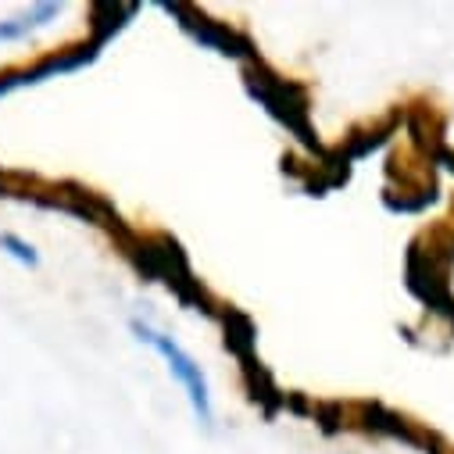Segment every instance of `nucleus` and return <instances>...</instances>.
I'll list each match as a JSON object with an SVG mask.
<instances>
[{
  "label": "nucleus",
  "instance_id": "1",
  "mask_svg": "<svg viewBox=\"0 0 454 454\" xmlns=\"http://www.w3.org/2000/svg\"><path fill=\"white\" fill-rule=\"evenodd\" d=\"M129 329L137 333L140 344H151V348L168 362V372L183 383V390H186V397H190V404H193V415H197L204 426H211V394H207V380H204L200 365H197V362H193V358L176 344L172 336H165V333L151 329L147 322L133 318V322H129Z\"/></svg>",
  "mask_w": 454,
  "mask_h": 454
},
{
  "label": "nucleus",
  "instance_id": "2",
  "mask_svg": "<svg viewBox=\"0 0 454 454\" xmlns=\"http://www.w3.org/2000/svg\"><path fill=\"white\" fill-rule=\"evenodd\" d=\"M54 15H58V4H40L36 12H29V15H22V19L0 22V40H19V36H26L33 26H43V22L54 19Z\"/></svg>",
  "mask_w": 454,
  "mask_h": 454
},
{
  "label": "nucleus",
  "instance_id": "3",
  "mask_svg": "<svg viewBox=\"0 0 454 454\" xmlns=\"http://www.w3.org/2000/svg\"><path fill=\"white\" fill-rule=\"evenodd\" d=\"M0 247H4V251H8L15 262L29 265V269H36V265H40V254H36V251H33L26 240H19L15 233H0Z\"/></svg>",
  "mask_w": 454,
  "mask_h": 454
}]
</instances>
